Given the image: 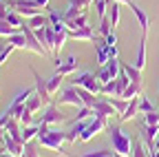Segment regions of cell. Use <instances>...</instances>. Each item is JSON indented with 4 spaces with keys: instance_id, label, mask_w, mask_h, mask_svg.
Listing matches in <instances>:
<instances>
[{
    "instance_id": "cell-1",
    "label": "cell",
    "mask_w": 159,
    "mask_h": 157,
    "mask_svg": "<svg viewBox=\"0 0 159 157\" xmlns=\"http://www.w3.org/2000/svg\"><path fill=\"white\" fill-rule=\"evenodd\" d=\"M35 140H38L40 146H44V148H49L53 153H64L66 155V150L62 148L66 144V131H62V128L40 124V133H38Z\"/></svg>"
},
{
    "instance_id": "cell-2",
    "label": "cell",
    "mask_w": 159,
    "mask_h": 157,
    "mask_svg": "<svg viewBox=\"0 0 159 157\" xmlns=\"http://www.w3.org/2000/svg\"><path fill=\"white\" fill-rule=\"evenodd\" d=\"M108 137H111V144H113V153L117 155H126V157H133V142L130 137L119 128V126H111L108 128Z\"/></svg>"
},
{
    "instance_id": "cell-3",
    "label": "cell",
    "mask_w": 159,
    "mask_h": 157,
    "mask_svg": "<svg viewBox=\"0 0 159 157\" xmlns=\"http://www.w3.org/2000/svg\"><path fill=\"white\" fill-rule=\"evenodd\" d=\"M128 84H130L128 75L122 71V73H119V75L115 77L113 82H108V84H102V93H99V95H104V97H122Z\"/></svg>"
},
{
    "instance_id": "cell-4",
    "label": "cell",
    "mask_w": 159,
    "mask_h": 157,
    "mask_svg": "<svg viewBox=\"0 0 159 157\" xmlns=\"http://www.w3.org/2000/svg\"><path fill=\"white\" fill-rule=\"evenodd\" d=\"M73 86H80V89H86L95 95L102 93V82L97 80V75L91 73V71H84V73H80L75 75V80H73Z\"/></svg>"
},
{
    "instance_id": "cell-5",
    "label": "cell",
    "mask_w": 159,
    "mask_h": 157,
    "mask_svg": "<svg viewBox=\"0 0 159 157\" xmlns=\"http://www.w3.org/2000/svg\"><path fill=\"white\" fill-rule=\"evenodd\" d=\"M119 73H122V62H119L117 58H111V60H108L104 67H99V71H97V80L102 82V84H108V82L115 80Z\"/></svg>"
},
{
    "instance_id": "cell-6",
    "label": "cell",
    "mask_w": 159,
    "mask_h": 157,
    "mask_svg": "<svg viewBox=\"0 0 159 157\" xmlns=\"http://www.w3.org/2000/svg\"><path fill=\"white\" fill-rule=\"evenodd\" d=\"M108 128V117H93V120L86 124V128L82 131V135H80V142H89V140H93L95 135H99L102 131H106Z\"/></svg>"
},
{
    "instance_id": "cell-7",
    "label": "cell",
    "mask_w": 159,
    "mask_h": 157,
    "mask_svg": "<svg viewBox=\"0 0 159 157\" xmlns=\"http://www.w3.org/2000/svg\"><path fill=\"white\" fill-rule=\"evenodd\" d=\"M22 33H25V38H27V51H31V53H38V55H42V58H47L49 55V49L40 42V38L35 35V31L29 27V25H25L22 27Z\"/></svg>"
},
{
    "instance_id": "cell-8",
    "label": "cell",
    "mask_w": 159,
    "mask_h": 157,
    "mask_svg": "<svg viewBox=\"0 0 159 157\" xmlns=\"http://www.w3.org/2000/svg\"><path fill=\"white\" fill-rule=\"evenodd\" d=\"M9 7H13L22 18H33V16L44 13V9H40V7L35 5V0H11Z\"/></svg>"
},
{
    "instance_id": "cell-9",
    "label": "cell",
    "mask_w": 159,
    "mask_h": 157,
    "mask_svg": "<svg viewBox=\"0 0 159 157\" xmlns=\"http://www.w3.org/2000/svg\"><path fill=\"white\" fill-rule=\"evenodd\" d=\"M53 100H55L60 106H75V109L84 106V104H82V97H80V93H77V89H75V86L64 89L62 93H57Z\"/></svg>"
},
{
    "instance_id": "cell-10",
    "label": "cell",
    "mask_w": 159,
    "mask_h": 157,
    "mask_svg": "<svg viewBox=\"0 0 159 157\" xmlns=\"http://www.w3.org/2000/svg\"><path fill=\"white\" fill-rule=\"evenodd\" d=\"M62 122H69V120L64 117V113L60 111L57 106H53V104L44 106V113H42V117H40V124H47V126H57V124H62Z\"/></svg>"
},
{
    "instance_id": "cell-11",
    "label": "cell",
    "mask_w": 159,
    "mask_h": 157,
    "mask_svg": "<svg viewBox=\"0 0 159 157\" xmlns=\"http://www.w3.org/2000/svg\"><path fill=\"white\" fill-rule=\"evenodd\" d=\"M53 64H55V69H57V73H60V75H71V73H75V71H77L80 60H77L75 55H69L66 60H60V58H55Z\"/></svg>"
},
{
    "instance_id": "cell-12",
    "label": "cell",
    "mask_w": 159,
    "mask_h": 157,
    "mask_svg": "<svg viewBox=\"0 0 159 157\" xmlns=\"http://www.w3.org/2000/svg\"><path fill=\"white\" fill-rule=\"evenodd\" d=\"M93 115H97V117H113V115H117V111H115L113 104L108 102V97L99 95V100H97L95 106H93Z\"/></svg>"
},
{
    "instance_id": "cell-13",
    "label": "cell",
    "mask_w": 159,
    "mask_h": 157,
    "mask_svg": "<svg viewBox=\"0 0 159 157\" xmlns=\"http://www.w3.org/2000/svg\"><path fill=\"white\" fill-rule=\"evenodd\" d=\"M2 140H5V150H7V153H11V155H16V157L25 155V142H20V140H16V137H11L9 133L2 135Z\"/></svg>"
},
{
    "instance_id": "cell-14",
    "label": "cell",
    "mask_w": 159,
    "mask_h": 157,
    "mask_svg": "<svg viewBox=\"0 0 159 157\" xmlns=\"http://www.w3.org/2000/svg\"><path fill=\"white\" fill-rule=\"evenodd\" d=\"M128 7H130L133 16L137 18V22H139V27H142V35H146V33H148V27H150V18L146 16V11H144L142 7H137L135 2H130Z\"/></svg>"
},
{
    "instance_id": "cell-15",
    "label": "cell",
    "mask_w": 159,
    "mask_h": 157,
    "mask_svg": "<svg viewBox=\"0 0 159 157\" xmlns=\"http://www.w3.org/2000/svg\"><path fill=\"white\" fill-rule=\"evenodd\" d=\"M69 38L71 40H77V42H95V33L91 27L86 29H69Z\"/></svg>"
},
{
    "instance_id": "cell-16",
    "label": "cell",
    "mask_w": 159,
    "mask_h": 157,
    "mask_svg": "<svg viewBox=\"0 0 159 157\" xmlns=\"http://www.w3.org/2000/svg\"><path fill=\"white\" fill-rule=\"evenodd\" d=\"M86 120H82V122H73L71 124V128L66 131V144H75L77 140H80V135H82V131L86 128Z\"/></svg>"
},
{
    "instance_id": "cell-17",
    "label": "cell",
    "mask_w": 159,
    "mask_h": 157,
    "mask_svg": "<svg viewBox=\"0 0 159 157\" xmlns=\"http://www.w3.org/2000/svg\"><path fill=\"white\" fill-rule=\"evenodd\" d=\"M33 77H35V93L42 97V100L47 102V104H51V93H49V89H47V80H42V77L38 75V71H33Z\"/></svg>"
},
{
    "instance_id": "cell-18",
    "label": "cell",
    "mask_w": 159,
    "mask_h": 157,
    "mask_svg": "<svg viewBox=\"0 0 159 157\" xmlns=\"http://www.w3.org/2000/svg\"><path fill=\"white\" fill-rule=\"evenodd\" d=\"M137 113H139V97H135V100H130V102H128V109H126V111H124L122 115H119L117 120H119V122L124 124V122L133 120V117H135Z\"/></svg>"
},
{
    "instance_id": "cell-19",
    "label": "cell",
    "mask_w": 159,
    "mask_h": 157,
    "mask_svg": "<svg viewBox=\"0 0 159 157\" xmlns=\"http://www.w3.org/2000/svg\"><path fill=\"white\" fill-rule=\"evenodd\" d=\"M49 20H51V27H53L55 33H60V31H69V29H66V22L62 20V16H60L57 11L49 9Z\"/></svg>"
},
{
    "instance_id": "cell-20",
    "label": "cell",
    "mask_w": 159,
    "mask_h": 157,
    "mask_svg": "<svg viewBox=\"0 0 159 157\" xmlns=\"http://www.w3.org/2000/svg\"><path fill=\"white\" fill-rule=\"evenodd\" d=\"M44 106H49V104H47V102H44V100H42V97H40L38 93H33V95L29 97V100H27V109H29L33 115H35V113H40Z\"/></svg>"
},
{
    "instance_id": "cell-21",
    "label": "cell",
    "mask_w": 159,
    "mask_h": 157,
    "mask_svg": "<svg viewBox=\"0 0 159 157\" xmlns=\"http://www.w3.org/2000/svg\"><path fill=\"white\" fill-rule=\"evenodd\" d=\"M33 93H35V89H25V91H20V93L13 97V100H11V104H9V106H11V109L25 106V104H27V100H29V97H31Z\"/></svg>"
},
{
    "instance_id": "cell-22",
    "label": "cell",
    "mask_w": 159,
    "mask_h": 157,
    "mask_svg": "<svg viewBox=\"0 0 159 157\" xmlns=\"http://www.w3.org/2000/svg\"><path fill=\"white\" fill-rule=\"evenodd\" d=\"M135 67L142 71L146 67V35H142L139 40V49H137V60H135Z\"/></svg>"
},
{
    "instance_id": "cell-23",
    "label": "cell",
    "mask_w": 159,
    "mask_h": 157,
    "mask_svg": "<svg viewBox=\"0 0 159 157\" xmlns=\"http://www.w3.org/2000/svg\"><path fill=\"white\" fill-rule=\"evenodd\" d=\"M75 89H77L80 97H82V104H84V106H89V109H93V106H95V102L99 100V95H95V93H91V91H86V89H80V86H75Z\"/></svg>"
},
{
    "instance_id": "cell-24",
    "label": "cell",
    "mask_w": 159,
    "mask_h": 157,
    "mask_svg": "<svg viewBox=\"0 0 159 157\" xmlns=\"http://www.w3.org/2000/svg\"><path fill=\"white\" fill-rule=\"evenodd\" d=\"M64 82V75H60V73H55L53 77H49L47 80V89H49V93H51V97H55L57 93H60V84Z\"/></svg>"
},
{
    "instance_id": "cell-25",
    "label": "cell",
    "mask_w": 159,
    "mask_h": 157,
    "mask_svg": "<svg viewBox=\"0 0 159 157\" xmlns=\"http://www.w3.org/2000/svg\"><path fill=\"white\" fill-rule=\"evenodd\" d=\"M38 133H40V122H35L31 126H22V142L25 144L27 142H33L35 137H38Z\"/></svg>"
},
{
    "instance_id": "cell-26",
    "label": "cell",
    "mask_w": 159,
    "mask_h": 157,
    "mask_svg": "<svg viewBox=\"0 0 159 157\" xmlns=\"http://www.w3.org/2000/svg\"><path fill=\"white\" fill-rule=\"evenodd\" d=\"M122 71L128 75V80H130V82H142V71H139L135 64H126V62H122Z\"/></svg>"
},
{
    "instance_id": "cell-27",
    "label": "cell",
    "mask_w": 159,
    "mask_h": 157,
    "mask_svg": "<svg viewBox=\"0 0 159 157\" xmlns=\"http://www.w3.org/2000/svg\"><path fill=\"white\" fill-rule=\"evenodd\" d=\"M139 95H142V82H130L122 97L124 100H135V97H139Z\"/></svg>"
},
{
    "instance_id": "cell-28",
    "label": "cell",
    "mask_w": 159,
    "mask_h": 157,
    "mask_svg": "<svg viewBox=\"0 0 159 157\" xmlns=\"http://www.w3.org/2000/svg\"><path fill=\"white\" fill-rule=\"evenodd\" d=\"M31 29H42V27H49L51 25V20H49V16H44V13H40V16H33V18H29V22H27Z\"/></svg>"
},
{
    "instance_id": "cell-29",
    "label": "cell",
    "mask_w": 159,
    "mask_h": 157,
    "mask_svg": "<svg viewBox=\"0 0 159 157\" xmlns=\"http://www.w3.org/2000/svg\"><path fill=\"white\" fill-rule=\"evenodd\" d=\"M95 51H97V64H99V67H104V64L111 60V53H108L106 42H102V44H95Z\"/></svg>"
},
{
    "instance_id": "cell-30",
    "label": "cell",
    "mask_w": 159,
    "mask_h": 157,
    "mask_svg": "<svg viewBox=\"0 0 159 157\" xmlns=\"http://www.w3.org/2000/svg\"><path fill=\"white\" fill-rule=\"evenodd\" d=\"M20 31H22V29H20V27H13V25H9V22H7V18H5V20H0V38H5V40H7L9 35L20 33Z\"/></svg>"
},
{
    "instance_id": "cell-31",
    "label": "cell",
    "mask_w": 159,
    "mask_h": 157,
    "mask_svg": "<svg viewBox=\"0 0 159 157\" xmlns=\"http://www.w3.org/2000/svg\"><path fill=\"white\" fill-rule=\"evenodd\" d=\"M7 42H9V44H13L16 49L27 51V38H25V33H22V31H20V33H13V35H9V38H7Z\"/></svg>"
},
{
    "instance_id": "cell-32",
    "label": "cell",
    "mask_w": 159,
    "mask_h": 157,
    "mask_svg": "<svg viewBox=\"0 0 159 157\" xmlns=\"http://www.w3.org/2000/svg\"><path fill=\"white\" fill-rule=\"evenodd\" d=\"M108 102L113 104V109L117 111V117H119V115L128 109V102H130V100H124V97H108Z\"/></svg>"
},
{
    "instance_id": "cell-33",
    "label": "cell",
    "mask_w": 159,
    "mask_h": 157,
    "mask_svg": "<svg viewBox=\"0 0 159 157\" xmlns=\"http://www.w3.org/2000/svg\"><path fill=\"white\" fill-rule=\"evenodd\" d=\"M86 27H89V18H86V13H80L75 20L66 22V29H86Z\"/></svg>"
},
{
    "instance_id": "cell-34",
    "label": "cell",
    "mask_w": 159,
    "mask_h": 157,
    "mask_svg": "<svg viewBox=\"0 0 159 157\" xmlns=\"http://www.w3.org/2000/svg\"><path fill=\"white\" fill-rule=\"evenodd\" d=\"M18 122L22 124V126H31V124H35V120H33V113L27 109V104H25V109L20 111V115H18Z\"/></svg>"
},
{
    "instance_id": "cell-35",
    "label": "cell",
    "mask_w": 159,
    "mask_h": 157,
    "mask_svg": "<svg viewBox=\"0 0 159 157\" xmlns=\"http://www.w3.org/2000/svg\"><path fill=\"white\" fill-rule=\"evenodd\" d=\"M93 5H95V16L99 18V20L108 16V2L106 0H93Z\"/></svg>"
},
{
    "instance_id": "cell-36",
    "label": "cell",
    "mask_w": 159,
    "mask_h": 157,
    "mask_svg": "<svg viewBox=\"0 0 159 157\" xmlns=\"http://www.w3.org/2000/svg\"><path fill=\"white\" fill-rule=\"evenodd\" d=\"M7 22H9V25H13V27H20V29H22V27H25V18L20 16L16 9H11V11L7 13Z\"/></svg>"
},
{
    "instance_id": "cell-37",
    "label": "cell",
    "mask_w": 159,
    "mask_h": 157,
    "mask_svg": "<svg viewBox=\"0 0 159 157\" xmlns=\"http://www.w3.org/2000/svg\"><path fill=\"white\" fill-rule=\"evenodd\" d=\"M108 20H111L113 29L119 25V2H113V5L108 7Z\"/></svg>"
},
{
    "instance_id": "cell-38",
    "label": "cell",
    "mask_w": 159,
    "mask_h": 157,
    "mask_svg": "<svg viewBox=\"0 0 159 157\" xmlns=\"http://www.w3.org/2000/svg\"><path fill=\"white\" fill-rule=\"evenodd\" d=\"M25 157H40V144H38V140L25 144Z\"/></svg>"
},
{
    "instance_id": "cell-39",
    "label": "cell",
    "mask_w": 159,
    "mask_h": 157,
    "mask_svg": "<svg viewBox=\"0 0 159 157\" xmlns=\"http://www.w3.org/2000/svg\"><path fill=\"white\" fill-rule=\"evenodd\" d=\"M80 157H113V150H106V148H97V150H86Z\"/></svg>"
},
{
    "instance_id": "cell-40",
    "label": "cell",
    "mask_w": 159,
    "mask_h": 157,
    "mask_svg": "<svg viewBox=\"0 0 159 157\" xmlns=\"http://www.w3.org/2000/svg\"><path fill=\"white\" fill-rule=\"evenodd\" d=\"M108 33H113V25H111V20H108V16L106 18H102L99 20V35H108Z\"/></svg>"
},
{
    "instance_id": "cell-41",
    "label": "cell",
    "mask_w": 159,
    "mask_h": 157,
    "mask_svg": "<svg viewBox=\"0 0 159 157\" xmlns=\"http://www.w3.org/2000/svg\"><path fill=\"white\" fill-rule=\"evenodd\" d=\"M150 111H157L148 100H146V97H142V95H139V113H142V115H146V113H150Z\"/></svg>"
},
{
    "instance_id": "cell-42",
    "label": "cell",
    "mask_w": 159,
    "mask_h": 157,
    "mask_svg": "<svg viewBox=\"0 0 159 157\" xmlns=\"http://www.w3.org/2000/svg\"><path fill=\"white\" fill-rule=\"evenodd\" d=\"M144 124H159V111H150L144 115Z\"/></svg>"
},
{
    "instance_id": "cell-43",
    "label": "cell",
    "mask_w": 159,
    "mask_h": 157,
    "mask_svg": "<svg viewBox=\"0 0 159 157\" xmlns=\"http://www.w3.org/2000/svg\"><path fill=\"white\" fill-rule=\"evenodd\" d=\"M150 153H148V148L144 146V144H137L135 148H133V157H148Z\"/></svg>"
},
{
    "instance_id": "cell-44",
    "label": "cell",
    "mask_w": 159,
    "mask_h": 157,
    "mask_svg": "<svg viewBox=\"0 0 159 157\" xmlns=\"http://www.w3.org/2000/svg\"><path fill=\"white\" fill-rule=\"evenodd\" d=\"M104 42H106L108 47H117V35H115V31H113V33H108V35L104 38Z\"/></svg>"
},
{
    "instance_id": "cell-45",
    "label": "cell",
    "mask_w": 159,
    "mask_h": 157,
    "mask_svg": "<svg viewBox=\"0 0 159 157\" xmlns=\"http://www.w3.org/2000/svg\"><path fill=\"white\" fill-rule=\"evenodd\" d=\"M9 11H11V9H9V5H7V2H2V0H0V20H5Z\"/></svg>"
},
{
    "instance_id": "cell-46",
    "label": "cell",
    "mask_w": 159,
    "mask_h": 157,
    "mask_svg": "<svg viewBox=\"0 0 159 157\" xmlns=\"http://www.w3.org/2000/svg\"><path fill=\"white\" fill-rule=\"evenodd\" d=\"M35 5L40 9H49V0H35Z\"/></svg>"
},
{
    "instance_id": "cell-47",
    "label": "cell",
    "mask_w": 159,
    "mask_h": 157,
    "mask_svg": "<svg viewBox=\"0 0 159 157\" xmlns=\"http://www.w3.org/2000/svg\"><path fill=\"white\" fill-rule=\"evenodd\" d=\"M115 2H119V5H130L133 0H115Z\"/></svg>"
},
{
    "instance_id": "cell-48",
    "label": "cell",
    "mask_w": 159,
    "mask_h": 157,
    "mask_svg": "<svg viewBox=\"0 0 159 157\" xmlns=\"http://www.w3.org/2000/svg\"><path fill=\"white\" fill-rule=\"evenodd\" d=\"M0 157H16V155H11V153H7V150H2V153H0Z\"/></svg>"
},
{
    "instance_id": "cell-49",
    "label": "cell",
    "mask_w": 159,
    "mask_h": 157,
    "mask_svg": "<svg viewBox=\"0 0 159 157\" xmlns=\"http://www.w3.org/2000/svg\"><path fill=\"white\" fill-rule=\"evenodd\" d=\"M5 133H7V128H5V126H2V124H0V137H2V135H5Z\"/></svg>"
},
{
    "instance_id": "cell-50",
    "label": "cell",
    "mask_w": 159,
    "mask_h": 157,
    "mask_svg": "<svg viewBox=\"0 0 159 157\" xmlns=\"http://www.w3.org/2000/svg\"><path fill=\"white\" fill-rule=\"evenodd\" d=\"M7 47V42H2V40H0V53H2V49Z\"/></svg>"
},
{
    "instance_id": "cell-51",
    "label": "cell",
    "mask_w": 159,
    "mask_h": 157,
    "mask_svg": "<svg viewBox=\"0 0 159 157\" xmlns=\"http://www.w3.org/2000/svg\"><path fill=\"white\" fill-rule=\"evenodd\" d=\"M159 148V135H157V140H155V150Z\"/></svg>"
},
{
    "instance_id": "cell-52",
    "label": "cell",
    "mask_w": 159,
    "mask_h": 157,
    "mask_svg": "<svg viewBox=\"0 0 159 157\" xmlns=\"http://www.w3.org/2000/svg\"><path fill=\"white\" fill-rule=\"evenodd\" d=\"M152 155H155V157H159V148H157V150H155V153H152Z\"/></svg>"
},
{
    "instance_id": "cell-53",
    "label": "cell",
    "mask_w": 159,
    "mask_h": 157,
    "mask_svg": "<svg viewBox=\"0 0 159 157\" xmlns=\"http://www.w3.org/2000/svg\"><path fill=\"white\" fill-rule=\"evenodd\" d=\"M148 157H155V155H152V153H150V155H148Z\"/></svg>"
}]
</instances>
